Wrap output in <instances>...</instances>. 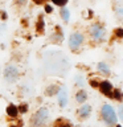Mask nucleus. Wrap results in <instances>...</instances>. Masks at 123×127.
<instances>
[{"label":"nucleus","instance_id":"obj_12","mask_svg":"<svg viewBox=\"0 0 123 127\" xmlns=\"http://www.w3.org/2000/svg\"><path fill=\"white\" fill-rule=\"evenodd\" d=\"M61 17H62V20L63 21H69V19H70V12H69V9L67 8H63L62 7V9H61Z\"/></svg>","mask_w":123,"mask_h":127},{"label":"nucleus","instance_id":"obj_17","mask_svg":"<svg viewBox=\"0 0 123 127\" xmlns=\"http://www.w3.org/2000/svg\"><path fill=\"white\" fill-rule=\"evenodd\" d=\"M56 5H58V7H63L65 4L67 3V0H52Z\"/></svg>","mask_w":123,"mask_h":127},{"label":"nucleus","instance_id":"obj_11","mask_svg":"<svg viewBox=\"0 0 123 127\" xmlns=\"http://www.w3.org/2000/svg\"><path fill=\"white\" fill-rule=\"evenodd\" d=\"M86 98H87V94H86V91H85V90L78 91V93H77V97H75V99H77L79 103H83V102L86 101Z\"/></svg>","mask_w":123,"mask_h":127},{"label":"nucleus","instance_id":"obj_9","mask_svg":"<svg viewBox=\"0 0 123 127\" xmlns=\"http://www.w3.org/2000/svg\"><path fill=\"white\" fill-rule=\"evenodd\" d=\"M7 114L9 115L11 118H15L16 119V117H17V114H19L17 107H16L15 105H9V106L7 107Z\"/></svg>","mask_w":123,"mask_h":127},{"label":"nucleus","instance_id":"obj_6","mask_svg":"<svg viewBox=\"0 0 123 127\" xmlns=\"http://www.w3.org/2000/svg\"><path fill=\"white\" fill-rule=\"evenodd\" d=\"M57 95H58V103H60V106L65 107L66 103H67V93H66L65 87H61V89L58 90Z\"/></svg>","mask_w":123,"mask_h":127},{"label":"nucleus","instance_id":"obj_2","mask_svg":"<svg viewBox=\"0 0 123 127\" xmlns=\"http://www.w3.org/2000/svg\"><path fill=\"white\" fill-rule=\"evenodd\" d=\"M102 117H103L105 122L109 126H113V125H115V122H117L115 113H114L113 107H111L110 105H105V106L102 107Z\"/></svg>","mask_w":123,"mask_h":127},{"label":"nucleus","instance_id":"obj_21","mask_svg":"<svg viewBox=\"0 0 123 127\" xmlns=\"http://www.w3.org/2000/svg\"><path fill=\"white\" fill-rule=\"evenodd\" d=\"M23 126V122L21 121H17V122H15L13 125H11V127H21Z\"/></svg>","mask_w":123,"mask_h":127},{"label":"nucleus","instance_id":"obj_22","mask_svg":"<svg viewBox=\"0 0 123 127\" xmlns=\"http://www.w3.org/2000/svg\"><path fill=\"white\" fill-rule=\"evenodd\" d=\"M90 85L93 86V87H97V86H99V83L95 81V79H91V81H90Z\"/></svg>","mask_w":123,"mask_h":127},{"label":"nucleus","instance_id":"obj_28","mask_svg":"<svg viewBox=\"0 0 123 127\" xmlns=\"http://www.w3.org/2000/svg\"><path fill=\"white\" fill-rule=\"evenodd\" d=\"M1 19L5 20V19H7V13H1Z\"/></svg>","mask_w":123,"mask_h":127},{"label":"nucleus","instance_id":"obj_18","mask_svg":"<svg viewBox=\"0 0 123 127\" xmlns=\"http://www.w3.org/2000/svg\"><path fill=\"white\" fill-rule=\"evenodd\" d=\"M115 34H117L118 37H123V29H122V28H118V29H115Z\"/></svg>","mask_w":123,"mask_h":127},{"label":"nucleus","instance_id":"obj_3","mask_svg":"<svg viewBox=\"0 0 123 127\" xmlns=\"http://www.w3.org/2000/svg\"><path fill=\"white\" fill-rule=\"evenodd\" d=\"M83 42V34L79 33V32H75V33L70 34L69 37V46L71 50H77L79 46L82 45Z\"/></svg>","mask_w":123,"mask_h":127},{"label":"nucleus","instance_id":"obj_23","mask_svg":"<svg viewBox=\"0 0 123 127\" xmlns=\"http://www.w3.org/2000/svg\"><path fill=\"white\" fill-rule=\"evenodd\" d=\"M117 13H118L119 16H122V17H123V8H118V11H117Z\"/></svg>","mask_w":123,"mask_h":127},{"label":"nucleus","instance_id":"obj_7","mask_svg":"<svg viewBox=\"0 0 123 127\" xmlns=\"http://www.w3.org/2000/svg\"><path fill=\"white\" fill-rule=\"evenodd\" d=\"M111 83L109 81H103L99 83V89H101V91L105 95H107V97H111Z\"/></svg>","mask_w":123,"mask_h":127},{"label":"nucleus","instance_id":"obj_5","mask_svg":"<svg viewBox=\"0 0 123 127\" xmlns=\"http://www.w3.org/2000/svg\"><path fill=\"white\" fill-rule=\"evenodd\" d=\"M17 77H19L17 67H15L12 65L5 67V70H4V78H5L8 82H15L16 79H17Z\"/></svg>","mask_w":123,"mask_h":127},{"label":"nucleus","instance_id":"obj_10","mask_svg":"<svg viewBox=\"0 0 123 127\" xmlns=\"http://www.w3.org/2000/svg\"><path fill=\"white\" fill-rule=\"evenodd\" d=\"M58 90H60V87H58L57 85H50V86H48V87H46L45 94H46V95H49V97H52V95L57 94V93H58Z\"/></svg>","mask_w":123,"mask_h":127},{"label":"nucleus","instance_id":"obj_19","mask_svg":"<svg viewBox=\"0 0 123 127\" xmlns=\"http://www.w3.org/2000/svg\"><path fill=\"white\" fill-rule=\"evenodd\" d=\"M45 12H46V13H52V12H53V8H52L49 4H46V5H45Z\"/></svg>","mask_w":123,"mask_h":127},{"label":"nucleus","instance_id":"obj_16","mask_svg":"<svg viewBox=\"0 0 123 127\" xmlns=\"http://www.w3.org/2000/svg\"><path fill=\"white\" fill-rule=\"evenodd\" d=\"M111 97L113 98H117V99H122V93L119 90H114L113 93H111Z\"/></svg>","mask_w":123,"mask_h":127},{"label":"nucleus","instance_id":"obj_26","mask_svg":"<svg viewBox=\"0 0 123 127\" xmlns=\"http://www.w3.org/2000/svg\"><path fill=\"white\" fill-rule=\"evenodd\" d=\"M56 127H71V126L69 125V123H65V125H61V126H57V125H56Z\"/></svg>","mask_w":123,"mask_h":127},{"label":"nucleus","instance_id":"obj_14","mask_svg":"<svg viewBox=\"0 0 123 127\" xmlns=\"http://www.w3.org/2000/svg\"><path fill=\"white\" fill-rule=\"evenodd\" d=\"M36 31L40 32V33L44 31V21H42V17H41V16H40V20H38L37 25H36Z\"/></svg>","mask_w":123,"mask_h":127},{"label":"nucleus","instance_id":"obj_13","mask_svg":"<svg viewBox=\"0 0 123 127\" xmlns=\"http://www.w3.org/2000/svg\"><path fill=\"white\" fill-rule=\"evenodd\" d=\"M98 69H99V71H102L103 74H110V69L105 62H99L98 64Z\"/></svg>","mask_w":123,"mask_h":127},{"label":"nucleus","instance_id":"obj_4","mask_svg":"<svg viewBox=\"0 0 123 127\" xmlns=\"http://www.w3.org/2000/svg\"><path fill=\"white\" fill-rule=\"evenodd\" d=\"M90 34L95 41H102L105 38V28L99 24H94L90 28Z\"/></svg>","mask_w":123,"mask_h":127},{"label":"nucleus","instance_id":"obj_27","mask_svg":"<svg viewBox=\"0 0 123 127\" xmlns=\"http://www.w3.org/2000/svg\"><path fill=\"white\" fill-rule=\"evenodd\" d=\"M77 82L79 83V86H82V79H81V78H79V77L77 78Z\"/></svg>","mask_w":123,"mask_h":127},{"label":"nucleus","instance_id":"obj_24","mask_svg":"<svg viewBox=\"0 0 123 127\" xmlns=\"http://www.w3.org/2000/svg\"><path fill=\"white\" fill-rule=\"evenodd\" d=\"M46 0H33V3L34 4H42V3H45Z\"/></svg>","mask_w":123,"mask_h":127},{"label":"nucleus","instance_id":"obj_1","mask_svg":"<svg viewBox=\"0 0 123 127\" xmlns=\"http://www.w3.org/2000/svg\"><path fill=\"white\" fill-rule=\"evenodd\" d=\"M48 118H49V111H48V109L41 107V109H38L33 114V117L31 118V126L32 127H41V126L45 125Z\"/></svg>","mask_w":123,"mask_h":127},{"label":"nucleus","instance_id":"obj_8","mask_svg":"<svg viewBox=\"0 0 123 127\" xmlns=\"http://www.w3.org/2000/svg\"><path fill=\"white\" fill-rule=\"evenodd\" d=\"M90 111H91V106L90 105H83L81 109L78 110V114H79L81 118H86V117H89Z\"/></svg>","mask_w":123,"mask_h":127},{"label":"nucleus","instance_id":"obj_15","mask_svg":"<svg viewBox=\"0 0 123 127\" xmlns=\"http://www.w3.org/2000/svg\"><path fill=\"white\" fill-rule=\"evenodd\" d=\"M19 113H21V114H25L27 111H28V105L27 103H23V105H20V107H19Z\"/></svg>","mask_w":123,"mask_h":127},{"label":"nucleus","instance_id":"obj_29","mask_svg":"<svg viewBox=\"0 0 123 127\" xmlns=\"http://www.w3.org/2000/svg\"><path fill=\"white\" fill-rule=\"evenodd\" d=\"M115 127H122V126H115Z\"/></svg>","mask_w":123,"mask_h":127},{"label":"nucleus","instance_id":"obj_25","mask_svg":"<svg viewBox=\"0 0 123 127\" xmlns=\"http://www.w3.org/2000/svg\"><path fill=\"white\" fill-rule=\"evenodd\" d=\"M119 117H121V119L123 121V107H121V109H119Z\"/></svg>","mask_w":123,"mask_h":127},{"label":"nucleus","instance_id":"obj_20","mask_svg":"<svg viewBox=\"0 0 123 127\" xmlns=\"http://www.w3.org/2000/svg\"><path fill=\"white\" fill-rule=\"evenodd\" d=\"M15 3L17 4V5H25L27 0H15Z\"/></svg>","mask_w":123,"mask_h":127}]
</instances>
